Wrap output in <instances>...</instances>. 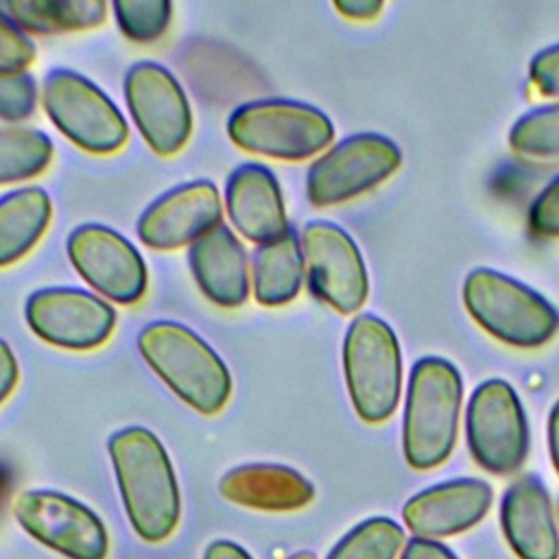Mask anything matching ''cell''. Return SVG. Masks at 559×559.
<instances>
[{"mask_svg": "<svg viewBox=\"0 0 559 559\" xmlns=\"http://www.w3.org/2000/svg\"><path fill=\"white\" fill-rule=\"evenodd\" d=\"M124 513L140 539L159 544L181 515L177 478L162 441L142 426L114 432L107 441Z\"/></svg>", "mask_w": 559, "mask_h": 559, "instance_id": "6da1fadb", "label": "cell"}, {"mask_svg": "<svg viewBox=\"0 0 559 559\" xmlns=\"http://www.w3.org/2000/svg\"><path fill=\"white\" fill-rule=\"evenodd\" d=\"M138 349L146 365L188 406L216 415L229 393L231 378L221 356L188 325L153 321L138 334Z\"/></svg>", "mask_w": 559, "mask_h": 559, "instance_id": "7a4b0ae2", "label": "cell"}, {"mask_svg": "<svg viewBox=\"0 0 559 559\" xmlns=\"http://www.w3.org/2000/svg\"><path fill=\"white\" fill-rule=\"evenodd\" d=\"M461 397L463 382L452 362L426 356L413 365L402 421V448L411 467L430 469L450 456L459 432Z\"/></svg>", "mask_w": 559, "mask_h": 559, "instance_id": "3957f363", "label": "cell"}, {"mask_svg": "<svg viewBox=\"0 0 559 559\" xmlns=\"http://www.w3.org/2000/svg\"><path fill=\"white\" fill-rule=\"evenodd\" d=\"M231 142L249 153L299 162L334 140L332 120L317 107L286 98L249 100L227 120Z\"/></svg>", "mask_w": 559, "mask_h": 559, "instance_id": "277c9868", "label": "cell"}, {"mask_svg": "<svg viewBox=\"0 0 559 559\" xmlns=\"http://www.w3.org/2000/svg\"><path fill=\"white\" fill-rule=\"evenodd\" d=\"M343 369L358 417L367 424L389 419L402 389V352L391 325L376 314H358L343 341Z\"/></svg>", "mask_w": 559, "mask_h": 559, "instance_id": "5b68a950", "label": "cell"}, {"mask_svg": "<svg viewBox=\"0 0 559 559\" xmlns=\"http://www.w3.org/2000/svg\"><path fill=\"white\" fill-rule=\"evenodd\" d=\"M463 304L480 328L515 347H539L559 328V312L552 304L491 269H474L465 277Z\"/></svg>", "mask_w": 559, "mask_h": 559, "instance_id": "8992f818", "label": "cell"}, {"mask_svg": "<svg viewBox=\"0 0 559 559\" xmlns=\"http://www.w3.org/2000/svg\"><path fill=\"white\" fill-rule=\"evenodd\" d=\"M41 103L52 124L90 153H114L129 138L127 120L111 98L74 70H50L44 79Z\"/></svg>", "mask_w": 559, "mask_h": 559, "instance_id": "52a82bcc", "label": "cell"}, {"mask_svg": "<svg viewBox=\"0 0 559 559\" xmlns=\"http://www.w3.org/2000/svg\"><path fill=\"white\" fill-rule=\"evenodd\" d=\"M465 435L474 461L493 474L520 469L528 452L526 413L507 380L480 382L465 413Z\"/></svg>", "mask_w": 559, "mask_h": 559, "instance_id": "ba28073f", "label": "cell"}, {"mask_svg": "<svg viewBox=\"0 0 559 559\" xmlns=\"http://www.w3.org/2000/svg\"><path fill=\"white\" fill-rule=\"evenodd\" d=\"M400 164L402 151L393 140L380 133H354L308 168V201L317 207L349 201L382 183Z\"/></svg>", "mask_w": 559, "mask_h": 559, "instance_id": "9c48e42d", "label": "cell"}, {"mask_svg": "<svg viewBox=\"0 0 559 559\" xmlns=\"http://www.w3.org/2000/svg\"><path fill=\"white\" fill-rule=\"evenodd\" d=\"M308 286L341 314L356 312L369 293L367 266L354 238L330 221H310L301 231Z\"/></svg>", "mask_w": 559, "mask_h": 559, "instance_id": "30bf717a", "label": "cell"}, {"mask_svg": "<svg viewBox=\"0 0 559 559\" xmlns=\"http://www.w3.org/2000/svg\"><path fill=\"white\" fill-rule=\"evenodd\" d=\"M13 513L31 537L68 559H107L109 537L103 520L70 496L31 489L17 496Z\"/></svg>", "mask_w": 559, "mask_h": 559, "instance_id": "8fae6325", "label": "cell"}, {"mask_svg": "<svg viewBox=\"0 0 559 559\" xmlns=\"http://www.w3.org/2000/svg\"><path fill=\"white\" fill-rule=\"evenodd\" d=\"M124 98L146 144L162 157L175 155L188 142L192 114L183 87L159 63L140 61L124 76Z\"/></svg>", "mask_w": 559, "mask_h": 559, "instance_id": "7c38bea8", "label": "cell"}, {"mask_svg": "<svg viewBox=\"0 0 559 559\" xmlns=\"http://www.w3.org/2000/svg\"><path fill=\"white\" fill-rule=\"evenodd\" d=\"M24 317L39 338L66 349L98 347L116 325V312L105 299L74 286L35 290L26 299Z\"/></svg>", "mask_w": 559, "mask_h": 559, "instance_id": "4fadbf2b", "label": "cell"}, {"mask_svg": "<svg viewBox=\"0 0 559 559\" xmlns=\"http://www.w3.org/2000/svg\"><path fill=\"white\" fill-rule=\"evenodd\" d=\"M68 258L79 275L103 297L116 304H135L148 282L140 251L105 225H81L66 242Z\"/></svg>", "mask_w": 559, "mask_h": 559, "instance_id": "5bb4252c", "label": "cell"}, {"mask_svg": "<svg viewBox=\"0 0 559 559\" xmlns=\"http://www.w3.org/2000/svg\"><path fill=\"white\" fill-rule=\"evenodd\" d=\"M223 203L207 179L181 183L155 199L138 218V238L153 249H179L221 225Z\"/></svg>", "mask_w": 559, "mask_h": 559, "instance_id": "9a60e30c", "label": "cell"}, {"mask_svg": "<svg viewBox=\"0 0 559 559\" xmlns=\"http://www.w3.org/2000/svg\"><path fill=\"white\" fill-rule=\"evenodd\" d=\"M491 487L480 478H454L406 500L402 518L415 537L437 539L478 524L491 507Z\"/></svg>", "mask_w": 559, "mask_h": 559, "instance_id": "2e32d148", "label": "cell"}, {"mask_svg": "<svg viewBox=\"0 0 559 559\" xmlns=\"http://www.w3.org/2000/svg\"><path fill=\"white\" fill-rule=\"evenodd\" d=\"M225 210L234 227L251 242L264 245L284 236L290 225L275 175L262 164H240L225 183Z\"/></svg>", "mask_w": 559, "mask_h": 559, "instance_id": "e0dca14e", "label": "cell"}, {"mask_svg": "<svg viewBox=\"0 0 559 559\" xmlns=\"http://www.w3.org/2000/svg\"><path fill=\"white\" fill-rule=\"evenodd\" d=\"M502 533L520 559H559V531L544 483L535 476L515 480L500 504Z\"/></svg>", "mask_w": 559, "mask_h": 559, "instance_id": "ac0fdd59", "label": "cell"}, {"mask_svg": "<svg viewBox=\"0 0 559 559\" xmlns=\"http://www.w3.org/2000/svg\"><path fill=\"white\" fill-rule=\"evenodd\" d=\"M190 271L201 293L216 306L234 308L249 297L247 253L227 225H216L188 249Z\"/></svg>", "mask_w": 559, "mask_h": 559, "instance_id": "d6986e66", "label": "cell"}, {"mask_svg": "<svg viewBox=\"0 0 559 559\" xmlns=\"http://www.w3.org/2000/svg\"><path fill=\"white\" fill-rule=\"evenodd\" d=\"M218 491L234 504L258 511H297L314 498L312 483L277 463H249L229 469Z\"/></svg>", "mask_w": 559, "mask_h": 559, "instance_id": "ffe728a7", "label": "cell"}, {"mask_svg": "<svg viewBox=\"0 0 559 559\" xmlns=\"http://www.w3.org/2000/svg\"><path fill=\"white\" fill-rule=\"evenodd\" d=\"M253 297L262 306H282L297 297L304 280V253L297 231L258 245L253 253Z\"/></svg>", "mask_w": 559, "mask_h": 559, "instance_id": "44dd1931", "label": "cell"}, {"mask_svg": "<svg viewBox=\"0 0 559 559\" xmlns=\"http://www.w3.org/2000/svg\"><path fill=\"white\" fill-rule=\"evenodd\" d=\"M52 214L41 188H17L0 197V266L17 262L44 236Z\"/></svg>", "mask_w": 559, "mask_h": 559, "instance_id": "7402d4cb", "label": "cell"}, {"mask_svg": "<svg viewBox=\"0 0 559 559\" xmlns=\"http://www.w3.org/2000/svg\"><path fill=\"white\" fill-rule=\"evenodd\" d=\"M0 9L24 33L41 35L92 28L107 15L103 0H9Z\"/></svg>", "mask_w": 559, "mask_h": 559, "instance_id": "603a6c76", "label": "cell"}, {"mask_svg": "<svg viewBox=\"0 0 559 559\" xmlns=\"http://www.w3.org/2000/svg\"><path fill=\"white\" fill-rule=\"evenodd\" d=\"M52 159L50 138L31 127H0V183L39 175Z\"/></svg>", "mask_w": 559, "mask_h": 559, "instance_id": "cb8c5ba5", "label": "cell"}, {"mask_svg": "<svg viewBox=\"0 0 559 559\" xmlns=\"http://www.w3.org/2000/svg\"><path fill=\"white\" fill-rule=\"evenodd\" d=\"M404 544V528L397 522L369 518L343 535L325 559H395Z\"/></svg>", "mask_w": 559, "mask_h": 559, "instance_id": "d4e9b609", "label": "cell"}, {"mask_svg": "<svg viewBox=\"0 0 559 559\" xmlns=\"http://www.w3.org/2000/svg\"><path fill=\"white\" fill-rule=\"evenodd\" d=\"M509 144L526 157H559V103L518 118L509 131Z\"/></svg>", "mask_w": 559, "mask_h": 559, "instance_id": "484cf974", "label": "cell"}, {"mask_svg": "<svg viewBox=\"0 0 559 559\" xmlns=\"http://www.w3.org/2000/svg\"><path fill=\"white\" fill-rule=\"evenodd\" d=\"M120 31L133 41H153L168 28L173 4L168 0H114Z\"/></svg>", "mask_w": 559, "mask_h": 559, "instance_id": "4316f807", "label": "cell"}, {"mask_svg": "<svg viewBox=\"0 0 559 559\" xmlns=\"http://www.w3.org/2000/svg\"><path fill=\"white\" fill-rule=\"evenodd\" d=\"M37 100V87L28 72L0 74V118L7 122L26 120Z\"/></svg>", "mask_w": 559, "mask_h": 559, "instance_id": "83f0119b", "label": "cell"}, {"mask_svg": "<svg viewBox=\"0 0 559 559\" xmlns=\"http://www.w3.org/2000/svg\"><path fill=\"white\" fill-rule=\"evenodd\" d=\"M33 59H35V44L0 9V74L26 72Z\"/></svg>", "mask_w": 559, "mask_h": 559, "instance_id": "f1b7e54d", "label": "cell"}, {"mask_svg": "<svg viewBox=\"0 0 559 559\" xmlns=\"http://www.w3.org/2000/svg\"><path fill=\"white\" fill-rule=\"evenodd\" d=\"M528 225L539 236H559V177H555L531 203Z\"/></svg>", "mask_w": 559, "mask_h": 559, "instance_id": "f546056e", "label": "cell"}, {"mask_svg": "<svg viewBox=\"0 0 559 559\" xmlns=\"http://www.w3.org/2000/svg\"><path fill=\"white\" fill-rule=\"evenodd\" d=\"M531 81L546 96H559V44L544 48L531 61Z\"/></svg>", "mask_w": 559, "mask_h": 559, "instance_id": "4dcf8cb0", "label": "cell"}, {"mask_svg": "<svg viewBox=\"0 0 559 559\" xmlns=\"http://www.w3.org/2000/svg\"><path fill=\"white\" fill-rule=\"evenodd\" d=\"M402 559H456L441 542L413 537L404 544Z\"/></svg>", "mask_w": 559, "mask_h": 559, "instance_id": "1f68e13d", "label": "cell"}, {"mask_svg": "<svg viewBox=\"0 0 559 559\" xmlns=\"http://www.w3.org/2000/svg\"><path fill=\"white\" fill-rule=\"evenodd\" d=\"M17 382V360L9 343L0 338V404L11 395Z\"/></svg>", "mask_w": 559, "mask_h": 559, "instance_id": "d6a6232c", "label": "cell"}, {"mask_svg": "<svg viewBox=\"0 0 559 559\" xmlns=\"http://www.w3.org/2000/svg\"><path fill=\"white\" fill-rule=\"evenodd\" d=\"M334 9L352 20H371L382 11L380 0H334Z\"/></svg>", "mask_w": 559, "mask_h": 559, "instance_id": "836d02e7", "label": "cell"}, {"mask_svg": "<svg viewBox=\"0 0 559 559\" xmlns=\"http://www.w3.org/2000/svg\"><path fill=\"white\" fill-rule=\"evenodd\" d=\"M203 559H251V555L229 539H216L205 548Z\"/></svg>", "mask_w": 559, "mask_h": 559, "instance_id": "e575fe53", "label": "cell"}, {"mask_svg": "<svg viewBox=\"0 0 559 559\" xmlns=\"http://www.w3.org/2000/svg\"><path fill=\"white\" fill-rule=\"evenodd\" d=\"M548 448H550L552 465L559 474V400L555 402V406L550 408V415H548Z\"/></svg>", "mask_w": 559, "mask_h": 559, "instance_id": "d590c367", "label": "cell"}, {"mask_svg": "<svg viewBox=\"0 0 559 559\" xmlns=\"http://www.w3.org/2000/svg\"><path fill=\"white\" fill-rule=\"evenodd\" d=\"M9 485H11V478H9L7 469H0V502H2V498H4V493H7V489H9Z\"/></svg>", "mask_w": 559, "mask_h": 559, "instance_id": "8d00e7d4", "label": "cell"}, {"mask_svg": "<svg viewBox=\"0 0 559 559\" xmlns=\"http://www.w3.org/2000/svg\"><path fill=\"white\" fill-rule=\"evenodd\" d=\"M288 559H317L310 550H299V552H295V555H290Z\"/></svg>", "mask_w": 559, "mask_h": 559, "instance_id": "74e56055", "label": "cell"}]
</instances>
